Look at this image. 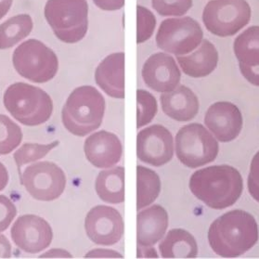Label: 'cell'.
<instances>
[{
	"instance_id": "22",
	"label": "cell",
	"mask_w": 259,
	"mask_h": 259,
	"mask_svg": "<svg viewBox=\"0 0 259 259\" xmlns=\"http://www.w3.org/2000/svg\"><path fill=\"white\" fill-rule=\"evenodd\" d=\"M137 101H138L137 127L141 128L142 126H145L146 124H150L155 117L158 111L157 101L152 93L144 90H138Z\"/></svg>"
},
{
	"instance_id": "3",
	"label": "cell",
	"mask_w": 259,
	"mask_h": 259,
	"mask_svg": "<svg viewBox=\"0 0 259 259\" xmlns=\"http://www.w3.org/2000/svg\"><path fill=\"white\" fill-rule=\"evenodd\" d=\"M105 113V100L93 87H82L73 92L62 112L68 130L84 136L101 126Z\"/></svg>"
},
{
	"instance_id": "19",
	"label": "cell",
	"mask_w": 259,
	"mask_h": 259,
	"mask_svg": "<svg viewBox=\"0 0 259 259\" xmlns=\"http://www.w3.org/2000/svg\"><path fill=\"white\" fill-rule=\"evenodd\" d=\"M34 173V190L39 199L49 200L58 196L64 186V177L62 171L51 163H43L36 166Z\"/></svg>"
},
{
	"instance_id": "9",
	"label": "cell",
	"mask_w": 259,
	"mask_h": 259,
	"mask_svg": "<svg viewBox=\"0 0 259 259\" xmlns=\"http://www.w3.org/2000/svg\"><path fill=\"white\" fill-rule=\"evenodd\" d=\"M85 230L89 237L97 244L114 245L124 235L123 217L113 207L98 205L88 214Z\"/></svg>"
},
{
	"instance_id": "20",
	"label": "cell",
	"mask_w": 259,
	"mask_h": 259,
	"mask_svg": "<svg viewBox=\"0 0 259 259\" xmlns=\"http://www.w3.org/2000/svg\"><path fill=\"white\" fill-rule=\"evenodd\" d=\"M233 50L239 66L259 67V26H251L238 35Z\"/></svg>"
},
{
	"instance_id": "13",
	"label": "cell",
	"mask_w": 259,
	"mask_h": 259,
	"mask_svg": "<svg viewBox=\"0 0 259 259\" xmlns=\"http://www.w3.org/2000/svg\"><path fill=\"white\" fill-rule=\"evenodd\" d=\"M97 84L108 96L113 99L124 98V53L110 54L97 68Z\"/></svg>"
},
{
	"instance_id": "6",
	"label": "cell",
	"mask_w": 259,
	"mask_h": 259,
	"mask_svg": "<svg viewBox=\"0 0 259 259\" xmlns=\"http://www.w3.org/2000/svg\"><path fill=\"white\" fill-rule=\"evenodd\" d=\"M250 19L251 8L246 0H211L203 12L205 28L220 37L236 34Z\"/></svg>"
},
{
	"instance_id": "27",
	"label": "cell",
	"mask_w": 259,
	"mask_h": 259,
	"mask_svg": "<svg viewBox=\"0 0 259 259\" xmlns=\"http://www.w3.org/2000/svg\"><path fill=\"white\" fill-rule=\"evenodd\" d=\"M242 75L245 77L249 83L259 87V67H243L240 66Z\"/></svg>"
},
{
	"instance_id": "23",
	"label": "cell",
	"mask_w": 259,
	"mask_h": 259,
	"mask_svg": "<svg viewBox=\"0 0 259 259\" xmlns=\"http://www.w3.org/2000/svg\"><path fill=\"white\" fill-rule=\"evenodd\" d=\"M193 0H152L154 11L161 16H182L190 11Z\"/></svg>"
},
{
	"instance_id": "16",
	"label": "cell",
	"mask_w": 259,
	"mask_h": 259,
	"mask_svg": "<svg viewBox=\"0 0 259 259\" xmlns=\"http://www.w3.org/2000/svg\"><path fill=\"white\" fill-rule=\"evenodd\" d=\"M182 72L193 78H202L209 75L218 66L219 52L208 39H204L192 54L177 57Z\"/></svg>"
},
{
	"instance_id": "11",
	"label": "cell",
	"mask_w": 259,
	"mask_h": 259,
	"mask_svg": "<svg viewBox=\"0 0 259 259\" xmlns=\"http://www.w3.org/2000/svg\"><path fill=\"white\" fill-rule=\"evenodd\" d=\"M204 124L220 142L234 141L242 128V113L229 102H218L208 108Z\"/></svg>"
},
{
	"instance_id": "26",
	"label": "cell",
	"mask_w": 259,
	"mask_h": 259,
	"mask_svg": "<svg viewBox=\"0 0 259 259\" xmlns=\"http://www.w3.org/2000/svg\"><path fill=\"white\" fill-rule=\"evenodd\" d=\"M98 8L106 12H115L123 9L124 0H93Z\"/></svg>"
},
{
	"instance_id": "8",
	"label": "cell",
	"mask_w": 259,
	"mask_h": 259,
	"mask_svg": "<svg viewBox=\"0 0 259 259\" xmlns=\"http://www.w3.org/2000/svg\"><path fill=\"white\" fill-rule=\"evenodd\" d=\"M137 155L143 163L162 166L174 156V139L171 132L161 124H152L139 132Z\"/></svg>"
},
{
	"instance_id": "18",
	"label": "cell",
	"mask_w": 259,
	"mask_h": 259,
	"mask_svg": "<svg viewBox=\"0 0 259 259\" xmlns=\"http://www.w3.org/2000/svg\"><path fill=\"white\" fill-rule=\"evenodd\" d=\"M96 191L100 198L106 203H124V166H113L101 172L97 178Z\"/></svg>"
},
{
	"instance_id": "7",
	"label": "cell",
	"mask_w": 259,
	"mask_h": 259,
	"mask_svg": "<svg viewBox=\"0 0 259 259\" xmlns=\"http://www.w3.org/2000/svg\"><path fill=\"white\" fill-rule=\"evenodd\" d=\"M203 29L191 17L171 18L163 20L156 34L160 50L176 56L191 53L202 43Z\"/></svg>"
},
{
	"instance_id": "14",
	"label": "cell",
	"mask_w": 259,
	"mask_h": 259,
	"mask_svg": "<svg viewBox=\"0 0 259 259\" xmlns=\"http://www.w3.org/2000/svg\"><path fill=\"white\" fill-rule=\"evenodd\" d=\"M163 113L179 122L191 121L199 112V101L186 85H178L174 91L165 92L160 98Z\"/></svg>"
},
{
	"instance_id": "28",
	"label": "cell",
	"mask_w": 259,
	"mask_h": 259,
	"mask_svg": "<svg viewBox=\"0 0 259 259\" xmlns=\"http://www.w3.org/2000/svg\"><path fill=\"white\" fill-rule=\"evenodd\" d=\"M89 256L102 257V258H123V254L113 251L112 249H96L88 254Z\"/></svg>"
},
{
	"instance_id": "12",
	"label": "cell",
	"mask_w": 259,
	"mask_h": 259,
	"mask_svg": "<svg viewBox=\"0 0 259 259\" xmlns=\"http://www.w3.org/2000/svg\"><path fill=\"white\" fill-rule=\"evenodd\" d=\"M84 152L90 162L98 168H111L121 160L123 146L117 136L102 130L85 141Z\"/></svg>"
},
{
	"instance_id": "1",
	"label": "cell",
	"mask_w": 259,
	"mask_h": 259,
	"mask_svg": "<svg viewBox=\"0 0 259 259\" xmlns=\"http://www.w3.org/2000/svg\"><path fill=\"white\" fill-rule=\"evenodd\" d=\"M258 241V227L253 215L243 210H232L211 224L208 242L218 255L234 258L246 253Z\"/></svg>"
},
{
	"instance_id": "17",
	"label": "cell",
	"mask_w": 259,
	"mask_h": 259,
	"mask_svg": "<svg viewBox=\"0 0 259 259\" xmlns=\"http://www.w3.org/2000/svg\"><path fill=\"white\" fill-rule=\"evenodd\" d=\"M159 250L163 258H194L198 254L195 238L182 229L169 231L159 244Z\"/></svg>"
},
{
	"instance_id": "25",
	"label": "cell",
	"mask_w": 259,
	"mask_h": 259,
	"mask_svg": "<svg viewBox=\"0 0 259 259\" xmlns=\"http://www.w3.org/2000/svg\"><path fill=\"white\" fill-rule=\"evenodd\" d=\"M248 190L251 196L259 203V152L253 156L248 176Z\"/></svg>"
},
{
	"instance_id": "5",
	"label": "cell",
	"mask_w": 259,
	"mask_h": 259,
	"mask_svg": "<svg viewBox=\"0 0 259 259\" xmlns=\"http://www.w3.org/2000/svg\"><path fill=\"white\" fill-rule=\"evenodd\" d=\"M88 11L85 0H50L46 16L59 38L75 43L87 33Z\"/></svg>"
},
{
	"instance_id": "24",
	"label": "cell",
	"mask_w": 259,
	"mask_h": 259,
	"mask_svg": "<svg viewBox=\"0 0 259 259\" xmlns=\"http://www.w3.org/2000/svg\"><path fill=\"white\" fill-rule=\"evenodd\" d=\"M138 34L137 43L142 44L150 39L156 27V18L150 10L138 5Z\"/></svg>"
},
{
	"instance_id": "29",
	"label": "cell",
	"mask_w": 259,
	"mask_h": 259,
	"mask_svg": "<svg viewBox=\"0 0 259 259\" xmlns=\"http://www.w3.org/2000/svg\"><path fill=\"white\" fill-rule=\"evenodd\" d=\"M139 257H148V258H157L158 254L154 248H148V246H140L138 249Z\"/></svg>"
},
{
	"instance_id": "4",
	"label": "cell",
	"mask_w": 259,
	"mask_h": 259,
	"mask_svg": "<svg viewBox=\"0 0 259 259\" xmlns=\"http://www.w3.org/2000/svg\"><path fill=\"white\" fill-rule=\"evenodd\" d=\"M219 152V142L203 124H187L177 133L176 154L187 167L198 168L212 163Z\"/></svg>"
},
{
	"instance_id": "21",
	"label": "cell",
	"mask_w": 259,
	"mask_h": 259,
	"mask_svg": "<svg viewBox=\"0 0 259 259\" xmlns=\"http://www.w3.org/2000/svg\"><path fill=\"white\" fill-rule=\"evenodd\" d=\"M137 209L141 211L157 199L161 192V181L156 172L142 165L137 166Z\"/></svg>"
},
{
	"instance_id": "10",
	"label": "cell",
	"mask_w": 259,
	"mask_h": 259,
	"mask_svg": "<svg viewBox=\"0 0 259 259\" xmlns=\"http://www.w3.org/2000/svg\"><path fill=\"white\" fill-rule=\"evenodd\" d=\"M145 84L152 91L165 93L174 91L181 79V72L175 59L163 52L149 57L141 70Z\"/></svg>"
},
{
	"instance_id": "15",
	"label": "cell",
	"mask_w": 259,
	"mask_h": 259,
	"mask_svg": "<svg viewBox=\"0 0 259 259\" xmlns=\"http://www.w3.org/2000/svg\"><path fill=\"white\" fill-rule=\"evenodd\" d=\"M168 228V214L162 205L153 204L138 214V244L152 246L165 234Z\"/></svg>"
},
{
	"instance_id": "2",
	"label": "cell",
	"mask_w": 259,
	"mask_h": 259,
	"mask_svg": "<svg viewBox=\"0 0 259 259\" xmlns=\"http://www.w3.org/2000/svg\"><path fill=\"white\" fill-rule=\"evenodd\" d=\"M190 189L193 195L210 208L221 210L233 205L242 195L243 181L231 165H212L192 174Z\"/></svg>"
}]
</instances>
